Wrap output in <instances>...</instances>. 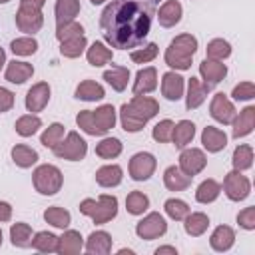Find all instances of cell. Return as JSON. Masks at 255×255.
<instances>
[{
	"label": "cell",
	"mask_w": 255,
	"mask_h": 255,
	"mask_svg": "<svg viewBox=\"0 0 255 255\" xmlns=\"http://www.w3.org/2000/svg\"><path fill=\"white\" fill-rule=\"evenodd\" d=\"M153 8L137 0H112L100 14L104 40L118 50H129L143 44L151 32Z\"/></svg>",
	"instance_id": "1"
},
{
	"label": "cell",
	"mask_w": 255,
	"mask_h": 255,
	"mask_svg": "<svg viewBox=\"0 0 255 255\" xmlns=\"http://www.w3.org/2000/svg\"><path fill=\"white\" fill-rule=\"evenodd\" d=\"M195 52H197V38L191 34H179L165 48L163 60L171 70H189Z\"/></svg>",
	"instance_id": "2"
},
{
	"label": "cell",
	"mask_w": 255,
	"mask_h": 255,
	"mask_svg": "<svg viewBox=\"0 0 255 255\" xmlns=\"http://www.w3.org/2000/svg\"><path fill=\"white\" fill-rule=\"evenodd\" d=\"M80 213L82 215H88L96 225H104L108 221H112L116 215H118V197L116 195H100L98 201L96 199H82L80 205H78Z\"/></svg>",
	"instance_id": "3"
},
{
	"label": "cell",
	"mask_w": 255,
	"mask_h": 255,
	"mask_svg": "<svg viewBox=\"0 0 255 255\" xmlns=\"http://www.w3.org/2000/svg\"><path fill=\"white\" fill-rule=\"evenodd\" d=\"M32 183H34V189L42 195H56L60 189H62V183H64V175L62 171L52 165V163H42L34 169L32 173Z\"/></svg>",
	"instance_id": "4"
},
{
	"label": "cell",
	"mask_w": 255,
	"mask_h": 255,
	"mask_svg": "<svg viewBox=\"0 0 255 255\" xmlns=\"http://www.w3.org/2000/svg\"><path fill=\"white\" fill-rule=\"evenodd\" d=\"M54 155L66 161H82L88 153V143L78 131H70L58 145L52 147Z\"/></svg>",
	"instance_id": "5"
},
{
	"label": "cell",
	"mask_w": 255,
	"mask_h": 255,
	"mask_svg": "<svg viewBox=\"0 0 255 255\" xmlns=\"http://www.w3.org/2000/svg\"><path fill=\"white\" fill-rule=\"evenodd\" d=\"M167 231V221L165 217L159 213V211H151L147 213L143 219L137 221L135 225V235L139 239H145V241H151V239H157L161 235H165Z\"/></svg>",
	"instance_id": "6"
},
{
	"label": "cell",
	"mask_w": 255,
	"mask_h": 255,
	"mask_svg": "<svg viewBox=\"0 0 255 255\" xmlns=\"http://www.w3.org/2000/svg\"><path fill=\"white\" fill-rule=\"evenodd\" d=\"M223 193L231 201H243L251 193V181L237 169L229 171L223 179Z\"/></svg>",
	"instance_id": "7"
},
{
	"label": "cell",
	"mask_w": 255,
	"mask_h": 255,
	"mask_svg": "<svg viewBox=\"0 0 255 255\" xmlns=\"http://www.w3.org/2000/svg\"><path fill=\"white\" fill-rule=\"evenodd\" d=\"M16 26H18L20 32H24L28 36H34L44 26V14H42V10L32 8V6H26V4H20L18 12H16Z\"/></svg>",
	"instance_id": "8"
},
{
	"label": "cell",
	"mask_w": 255,
	"mask_h": 255,
	"mask_svg": "<svg viewBox=\"0 0 255 255\" xmlns=\"http://www.w3.org/2000/svg\"><path fill=\"white\" fill-rule=\"evenodd\" d=\"M157 167V159L149 151H139L129 159V177L133 181H147Z\"/></svg>",
	"instance_id": "9"
},
{
	"label": "cell",
	"mask_w": 255,
	"mask_h": 255,
	"mask_svg": "<svg viewBox=\"0 0 255 255\" xmlns=\"http://www.w3.org/2000/svg\"><path fill=\"white\" fill-rule=\"evenodd\" d=\"M205 165H207V157H205L203 149H197V147H183V151H181V155H179V165H177V167H179L185 175L193 177V175L201 173V171L205 169Z\"/></svg>",
	"instance_id": "10"
},
{
	"label": "cell",
	"mask_w": 255,
	"mask_h": 255,
	"mask_svg": "<svg viewBox=\"0 0 255 255\" xmlns=\"http://www.w3.org/2000/svg\"><path fill=\"white\" fill-rule=\"evenodd\" d=\"M50 96H52V88H50L48 82H38V84H34V86L26 92V100H24L26 110H28L30 114L42 112V110L48 106Z\"/></svg>",
	"instance_id": "11"
},
{
	"label": "cell",
	"mask_w": 255,
	"mask_h": 255,
	"mask_svg": "<svg viewBox=\"0 0 255 255\" xmlns=\"http://www.w3.org/2000/svg\"><path fill=\"white\" fill-rule=\"evenodd\" d=\"M235 114H237L235 112V106H233V102L225 94L217 92L211 98V102H209V116L215 122H219V124H231L233 118H235Z\"/></svg>",
	"instance_id": "12"
},
{
	"label": "cell",
	"mask_w": 255,
	"mask_h": 255,
	"mask_svg": "<svg viewBox=\"0 0 255 255\" xmlns=\"http://www.w3.org/2000/svg\"><path fill=\"white\" fill-rule=\"evenodd\" d=\"M183 90H185V78H181L177 72H165L161 76V94L165 100L169 102H177L183 98Z\"/></svg>",
	"instance_id": "13"
},
{
	"label": "cell",
	"mask_w": 255,
	"mask_h": 255,
	"mask_svg": "<svg viewBox=\"0 0 255 255\" xmlns=\"http://www.w3.org/2000/svg\"><path fill=\"white\" fill-rule=\"evenodd\" d=\"M231 126H233V129H231L233 139L249 135L253 131V128H255V106H247L239 114H235Z\"/></svg>",
	"instance_id": "14"
},
{
	"label": "cell",
	"mask_w": 255,
	"mask_h": 255,
	"mask_svg": "<svg viewBox=\"0 0 255 255\" xmlns=\"http://www.w3.org/2000/svg\"><path fill=\"white\" fill-rule=\"evenodd\" d=\"M199 76L203 78V84H207L209 88H213V86H217V84L227 76V66H225L223 62L205 58V60L199 64Z\"/></svg>",
	"instance_id": "15"
},
{
	"label": "cell",
	"mask_w": 255,
	"mask_h": 255,
	"mask_svg": "<svg viewBox=\"0 0 255 255\" xmlns=\"http://www.w3.org/2000/svg\"><path fill=\"white\" fill-rule=\"evenodd\" d=\"M157 88V70L153 66H147V68H141L137 74H135V80H133V96H143V94H149Z\"/></svg>",
	"instance_id": "16"
},
{
	"label": "cell",
	"mask_w": 255,
	"mask_h": 255,
	"mask_svg": "<svg viewBox=\"0 0 255 255\" xmlns=\"http://www.w3.org/2000/svg\"><path fill=\"white\" fill-rule=\"evenodd\" d=\"M84 249L90 255H108L112 251V235L104 229L100 231H92L84 243Z\"/></svg>",
	"instance_id": "17"
},
{
	"label": "cell",
	"mask_w": 255,
	"mask_h": 255,
	"mask_svg": "<svg viewBox=\"0 0 255 255\" xmlns=\"http://www.w3.org/2000/svg\"><path fill=\"white\" fill-rule=\"evenodd\" d=\"M120 124H122V129H124V131H128V133H137V131H141V129L145 128L147 120H143V118L129 106V102H128V104H122V108H120Z\"/></svg>",
	"instance_id": "18"
},
{
	"label": "cell",
	"mask_w": 255,
	"mask_h": 255,
	"mask_svg": "<svg viewBox=\"0 0 255 255\" xmlns=\"http://www.w3.org/2000/svg\"><path fill=\"white\" fill-rule=\"evenodd\" d=\"M181 16H183V8L177 0H165L157 12V22L159 26L163 28H173L175 24L181 22Z\"/></svg>",
	"instance_id": "19"
},
{
	"label": "cell",
	"mask_w": 255,
	"mask_h": 255,
	"mask_svg": "<svg viewBox=\"0 0 255 255\" xmlns=\"http://www.w3.org/2000/svg\"><path fill=\"white\" fill-rule=\"evenodd\" d=\"M233 243H235V231L229 225H217L213 229V233L209 235V245L217 253L229 251L233 247Z\"/></svg>",
	"instance_id": "20"
},
{
	"label": "cell",
	"mask_w": 255,
	"mask_h": 255,
	"mask_svg": "<svg viewBox=\"0 0 255 255\" xmlns=\"http://www.w3.org/2000/svg\"><path fill=\"white\" fill-rule=\"evenodd\" d=\"M84 249V237L76 229H66L58 237V251L60 255H76Z\"/></svg>",
	"instance_id": "21"
},
{
	"label": "cell",
	"mask_w": 255,
	"mask_h": 255,
	"mask_svg": "<svg viewBox=\"0 0 255 255\" xmlns=\"http://www.w3.org/2000/svg\"><path fill=\"white\" fill-rule=\"evenodd\" d=\"M209 90H211V88H209L207 84L199 82L197 78H189V80H187L185 108H187V110H195V108H199V106L205 102V98H207V92H209Z\"/></svg>",
	"instance_id": "22"
},
{
	"label": "cell",
	"mask_w": 255,
	"mask_h": 255,
	"mask_svg": "<svg viewBox=\"0 0 255 255\" xmlns=\"http://www.w3.org/2000/svg\"><path fill=\"white\" fill-rule=\"evenodd\" d=\"M201 143L209 153H219L227 145V135L213 126H205L201 131Z\"/></svg>",
	"instance_id": "23"
},
{
	"label": "cell",
	"mask_w": 255,
	"mask_h": 255,
	"mask_svg": "<svg viewBox=\"0 0 255 255\" xmlns=\"http://www.w3.org/2000/svg\"><path fill=\"white\" fill-rule=\"evenodd\" d=\"M195 137V124L191 120H181L177 124H173V131H171V141L175 147L183 149L187 147Z\"/></svg>",
	"instance_id": "24"
},
{
	"label": "cell",
	"mask_w": 255,
	"mask_h": 255,
	"mask_svg": "<svg viewBox=\"0 0 255 255\" xmlns=\"http://www.w3.org/2000/svg\"><path fill=\"white\" fill-rule=\"evenodd\" d=\"M6 80L10 84H24L26 80H30L34 76V66L30 62H20V60H12L6 66Z\"/></svg>",
	"instance_id": "25"
},
{
	"label": "cell",
	"mask_w": 255,
	"mask_h": 255,
	"mask_svg": "<svg viewBox=\"0 0 255 255\" xmlns=\"http://www.w3.org/2000/svg\"><path fill=\"white\" fill-rule=\"evenodd\" d=\"M92 118L100 129V133L106 135L116 126V108L112 104H102L100 108L92 110Z\"/></svg>",
	"instance_id": "26"
},
{
	"label": "cell",
	"mask_w": 255,
	"mask_h": 255,
	"mask_svg": "<svg viewBox=\"0 0 255 255\" xmlns=\"http://www.w3.org/2000/svg\"><path fill=\"white\" fill-rule=\"evenodd\" d=\"M191 179L189 175H185L177 165H169L165 171H163V185L169 189V191H183L191 185Z\"/></svg>",
	"instance_id": "27"
},
{
	"label": "cell",
	"mask_w": 255,
	"mask_h": 255,
	"mask_svg": "<svg viewBox=\"0 0 255 255\" xmlns=\"http://www.w3.org/2000/svg\"><path fill=\"white\" fill-rule=\"evenodd\" d=\"M122 179H124V171L116 163L102 165L100 169H96V183L100 187H116L122 183Z\"/></svg>",
	"instance_id": "28"
},
{
	"label": "cell",
	"mask_w": 255,
	"mask_h": 255,
	"mask_svg": "<svg viewBox=\"0 0 255 255\" xmlns=\"http://www.w3.org/2000/svg\"><path fill=\"white\" fill-rule=\"evenodd\" d=\"M207 227H209V217L203 213V211H189L187 215H185V219H183V229H185V233L187 235H191V237H199V235H203L205 231H207Z\"/></svg>",
	"instance_id": "29"
},
{
	"label": "cell",
	"mask_w": 255,
	"mask_h": 255,
	"mask_svg": "<svg viewBox=\"0 0 255 255\" xmlns=\"http://www.w3.org/2000/svg\"><path fill=\"white\" fill-rule=\"evenodd\" d=\"M74 96L78 100H84V102H98V100H102L106 96V92H104V86L102 84H98L94 80H82L76 86Z\"/></svg>",
	"instance_id": "30"
},
{
	"label": "cell",
	"mask_w": 255,
	"mask_h": 255,
	"mask_svg": "<svg viewBox=\"0 0 255 255\" xmlns=\"http://www.w3.org/2000/svg\"><path fill=\"white\" fill-rule=\"evenodd\" d=\"M10 155H12V161H14L18 167H22V169H28V167L36 165L38 159H40V157H38V151L32 149L30 145H26V143L14 145L12 151H10Z\"/></svg>",
	"instance_id": "31"
},
{
	"label": "cell",
	"mask_w": 255,
	"mask_h": 255,
	"mask_svg": "<svg viewBox=\"0 0 255 255\" xmlns=\"http://www.w3.org/2000/svg\"><path fill=\"white\" fill-rule=\"evenodd\" d=\"M54 14H56V26L76 20V16L80 14V0H56Z\"/></svg>",
	"instance_id": "32"
},
{
	"label": "cell",
	"mask_w": 255,
	"mask_h": 255,
	"mask_svg": "<svg viewBox=\"0 0 255 255\" xmlns=\"http://www.w3.org/2000/svg\"><path fill=\"white\" fill-rule=\"evenodd\" d=\"M129 106L143 118V120H151V118H155L157 116V112H159V104H157V100L155 98H149V96H133L131 98V102H129Z\"/></svg>",
	"instance_id": "33"
},
{
	"label": "cell",
	"mask_w": 255,
	"mask_h": 255,
	"mask_svg": "<svg viewBox=\"0 0 255 255\" xmlns=\"http://www.w3.org/2000/svg\"><path fill=\"white\" fill-rule=\"evenodd\" d=\"M86 60L94 68L106 66L108 62H112V50L106 48L104 42H94L90 48H86Z\"/></svg>",
	"instance_id": "34"
},
{
	"label": "cell",
	"mask_w": 255,
	"mask_h": 255,
	"mask_svg": "<svg viewBox=\"0 0 255 255\" xmlns=\"http://www.w3.org/2000/svg\"><path fill=\"white\" fill-rule=\"evenodd\" d=\"M102 78L112 86V90L124 92L128 88V82H129V70L124 68V66H112L110 70L104 72Z\"/></svg>",
	"instance_id": "35"
},
{
	"label": "cell",
	"mask_w": 255,
	"mask_h": 255,
	"mask_svg": "<svg viewBox=\"0 0 255 255\" xmlns=\"http://www.w3.org/2000/svg\"><path fill=\"white\" fill-rule=\"evenodd\" d=\"M40 128H42V120L36 114H24L14 124V129L20 137H32L34 133H38Z\"/></svg>",
	"instance_id": "36"
},
{
	"label": "cell",
	"mask_w": 255,
	"mask_h": 255,
	"mask_svg": "<svg viewBox=\"0 0 255 255\" xmlns=\"http://www.w3.org/2000/svg\"><path fill=\"white\" fill-rule=\"evenodd\" d=\"M219 193H221V185L215 179H203L195 189V201L207 205L213 203L219 197Z\"/></svg>",
	"instance_id": "37"
},
{
	"label": "cell",
	"mask_w": 255,
	"mask_h": 255,
	"mask_svg": "<svg viewBox=\"0 0 255 255\" xmlns=\"http://www.w3.org/2000/svg\"><path fill=\"white\" fill-rule=\"evenodd\" d=\"M32 237H34V231L28 223L24 221H18V223H12L10 227V241L14 247H30L32 245Z\"/></svg>",
	"instance_id": "38"
},
{
	"label": "cell",
	"mask_w": 255,
	"mask_h": 255,
	"mask_svg": "<svg viewBox=\"0 0 255 255\" xmlns=\"http://www.w3.org/2000/svg\"><path fill=\"white\" fill-rule=\"evenodd\" d=\"M44 221L50 223L52 227H58V229H66L70 223H72V215L68 209L60 207V205H52L44 211Z\"/></svg>",
	"instance_id": "39"
},
{
	"label": "cell",
	"mask_w": 255,
	"mask_h": 255,
	"mask_svg": "<svg viewBox=\"0 0 255 255\" xmlns=\"http://www.w3.org/2000/svg\"><path fill=\"white\" fill-rule=\"evenodd\" d=\"M32 247L40 253H56L58 251V235L52 231H38L32 237Z\"/></svg>",
	"instance_id": "40"
},
{
	"label": "cell",
	"mask_w": 255,
	"mask_h": 255,
	"mask_svg": "<svg viewBox=\"0 0 255 255\" xmlns=\"http://www.w3.org/2000/svg\"><path fill=\"white\" fill-rule=\"evenodd\" d=\"M86 48H88L86 36H76V38H70V40L60 42V54H62L64 58H70V60L80 58V56L86 52Z\"/></svg>",
	"instance_id": "41"
},
{
	"label": "cell",
	"mask_w": 255,
	"mask_h": 255,
	"mask_svg": "<svg viewBox=\"0 0 255 255\" xmlns=\"http://www.w3.org/2000/svg\"><path fill=\"white\" fill-rule=\"evenodd\" d=\"M231 165L233 169L237 171H245L253 165V147L247 145V143H241L233 149V155H231Z\"/></svg>",
	"instance_id": "42"
},
{
	"label": "cell",
	"mask_w": 255,
	"mask_h": 255,
	"mask_svg": "<svg viewBox=\"0 0 255 255\" xmlns=\"http://www.w3.org/2000/svg\"><path fill=\"white\" fill-rule=\"evenodd\" d=\"M231 56V44L223 38H213L207 42V48H205V58L209 60H217V62H223L225 58Z\"/></svg>",
	"instance_id": "43"
},
{
	"label": "cell",
	"mask_w": 255,
	"mask_h": 255,
	"mask_svg": "<svg viewBox=\"0 0 255 255\" xmlns=\"http://www.w3.org/2000/svg\"><path fill=\"white\" fill-rule=\"evenodd\" d=\"M122 153V141L118 137H104L96 145V155L100 159H116Z\"/></svg>",
	"instance_id": "44"
},
{
	"label": "cell",
	"mask_w": 255,
	"mask_h": 255,
	"mask_svg": "<svg viewBox=\"0 0 255 255\" xmlns=\"http://www.w3.org/2000/svg\"><path fill=\"white\" fill-rule=\"evenodd\" d=\"M149 207V197L143 191H131L126 197V209L131 215H143V211H147Z\"/></svg>",
	"instance_id": "45"
},
{
	"label": "cell",
	"mask_w": 255,
	"mask_h": 255,
	"mask_svg": "<svg viewBox=\"0 0 255 255\" xmlns=\"http://www.w3.org/2000/svg\"><path fill=\"white\" fill-rule=\"evenodd\" d=\"M62 139H64V126H62L60 122L50 124V126L42 131V135H40V143H42L44 147H48V149H52L54 145H58Z\"/></svg>",
	"instance_id": "46"
},
{
	"label": "cell",
	"mask_w": 255,
	"mask_h": 255,
	"mask_svg": "<svg viewBox=\"0 0 255 255\" xmlns=\"http://www.w3.org/2000/svg\"><path fill=\"white\" fill-rule=\"evenodd\" d=\"M10 50L14 56H32L38 52V42L34 36H24V38H16L10 42Z\"/></svg>",
	"instance_id": "47"
},
{
	"label": "cell",
	"mask_w": 255,
	"mask_h": 255,
	"mask_svg": "<svg viewBox=\"0 0 255 255\" xmlns=\"http://www.w3.org/2000/svg\"><path fill=\"white\" fill-rule=\"evenodd\" d=\"M163 209L167 213V217H171L173 221H183L185 215L189 213V205L183 201V199H177V197H171L163 203Z\"/></svg>",
	"instance_id": "48"
},
{
	"label": "cell",
	"mask_w": 255,
	"mask_h": 255,
	"mask_svg": "<svg viewBox=\"0 0 255 255\" xmlns=\"http://www.w3.org/2000/svg\"><path fill=\"white\" fill-rule=\"evenodd\" d=\"M76 124L88 135H94V137L96 135H102L100 129H98V126H96V122H94V118H92V110H80L78 116H76Z\"/></svg>",
	"instance_id": "49"
},
{
	"label": "cell",
	"mask_w": 255,
	"mask_h": 255,
	"mask_svg": "<svg viewBox=\"0 0 255 255\" xmlns=\"http://www.w3.org/2000/svg\"><path fill=\"white\" fill-rule=\"evenodd\" d=\"M76 36H84V26L80 22L72 20V22H66V24L56 26V38L60 42L70 40V38H76Z\"/></svg>",
	"instance_id": "50"
},
{
	"label": "cell",
	"mask_w": 255,
	"mask_h": 255,
	"mask_svg": "<svg viewBox=\"0 0 255 255\" xmlns=\"http://www.w3.org/2000/svg\"><path fill=\"white\" fill-rule=\"evenodd\" d=\"M157 52H159L157 44L151 42V44H147V46H143V48H139V50H133V52L129 54V58H131V62H135V64H149L151 60L157 58Z\"/></svg>",
	"instance_id": "51"
},
{
	"label": "cell",
	"mask_w": 255,
	"mask_h": 255,
	"mask_svg": "<svg viewBox=\"0 0 255 255\" xmlns=\"http://www.w3.org/2000/svg\"><path fill=\"white\" fill-rule=\"evenodd\" d=\"M171 131H173V122L165 118V120H161V122H157V124L153 126L151 137H153L157 143H167V141H171Z\"/></svg>",
	"instance_id": "52"
},
{
	"label": "cell",
	"mask_w": 255,
	"mask_h": 255,
	"mask_svg": "<svg viewBox=\"0 0 255 255\" xmlns=\"http://www.w3.org/2000/svg\"><path fill=\"white\" fill-rule=\"evenodd\" d=\"M231 98L237 102H247L255 98V86L253 82H239L233 90H231Z\"/></svg>",
	"instance_id": "53"
},
{
	"label": "cell",
	"mask_w": 255,
	"mask_h": 255,
	"mask_svg": "<svg viewBox=\"0 0 255 255\" xmlns=\"http://www.w3.org/2000/svg\"><path fill=\"white\" fill-rule=\"evenodd\" d=\"M237 223H239V227H243L247 231H253L255 229V207L249 205V207L241 209L237 213Z\"/></svg>",
	"instance_id": "54"
},
{
	"label": "cell",
	"mask_w": 255,
	"mask_h": 255,
	"mask_svg": "<svg viewBox=\"0 0 255 255\" xmlns=\"http://www.w3.org/2000/svg\"><path fill=\"white\" fill-rule=\"evenodd\" d=\"M14 102H16V98H14V92H10L8 88L0 86V114H6V112H10V110L14 108Z\"/></svg>",
	"instance_id": "55"
},
{
	"label": "cell",
	"mask_w": 255,
	"mask_h": 255,
	"mask_svg": "<svg viewBox=\"0 0 255 255\" xmlns=\"http://www.w3.org/2000/svg\"><path fill=\"white\" fill-rule=\"evenodd\" d=\"M12 219V205L8 201H0V223Z\"/></svg>",
	"instance_id": "56"
},
{
	"label": "cell",
	"mask_w": 255,
	"mask_h": 255,
	"mask_svg": "<svg viewBox=\"0 0 255 255\" xmlns=\"http://www.w3.org/2000/svg\"><path fill=\"white\" fill-rule=\"evenodd\" d=\"M165 253H169V255H177V249H175L173 245H161V247L155 249V255H165Z\"/></svg>",
	"instance_id": "57"
},
{
	"label": "cell",
	"mask_w": 255,
	"mask_h": 255,
	"mask_svg": "<svg viewBox=\"0 0 255 255\" xmlns=\"http://www.w3.org/2000/svg\"><path fill=\"white\" fill-rule=\"evenodd\" d=\"M20 4H26V6H32V8L42 10L44 4H46V0H20Z\"/></svg>",
	"instance_id": "58"
},
{
	"label": "cell",
	"mask_w": 255,
	"mask_h": 255,
	"mask_svg": "<svg viewBox=\"0 0 255 255\" xmlns=\"http://www.w3.org/2000/svg\"><path fill=\"white\" fill-rule=\"evenodd\" d=\"M4 64H6V52H4V48H0V70L4 68Z\"/></svg>",
	"instance_id": "59"
},
{
	"label": "cell",
	"mask_w": 255,
	"mask_h": 255,
	"mask_svg": "<svg viewBox=\"0 0 255 255\" xmlns=\"http://www.w3.org/2000/svg\"><path fill=\"white\" fill-rule=\"evenodd\" d=\"M118 253H129V255H133V249H126V247H124V249H120Z\"/></svg>",
	"instance_id": "60"
},
{
	"label": "cell",
	"mask_w": 255,
	"mask_h": 255,
	"mask_svg": "<svg viewBox=\"0 0 255 255\" xmlns=\"http://www.w3.org/2000/svg\"><path fill=\"white\" fill-rule=\"evenodd\" d=\"M90 2H92V4H94V6H100V4H104V2H106V0H90Z\"/></svg>",
	"instance_id": "61"
},
{
	"label": "cell",
	"mask_w": 255,
	"mask_h": 255,
	"mask_svg": "<svg viewBox=\"0 0 255 255\" xmlns=\"http://www.w3.org/2000/svg\"><path fill=\"white\" fill-rule=\"evenodd\" d=\"M137 2H145V4H157L159 0H137Z\"/></svg>",
	"instance_id": "62"
},
{
	"label": "cell",
	"mask_w": 255,
	"mask_h": 255,
	"mask_svg": "<svg viewBox=\"0 0 255 255\" xmlns=\"http://www.w3.org/2000/svg\"><path fill=\"white\" fill-rule=\"evenodd\" d=\"M0 245H2V229H0Z\"/></svg>",
	"instance_id": "63"
},
{
	"label": "cell",
	"mask_w": 255,
	"mask_h": 255,
	"mask_svg": "<svg viewBox=\"0 0 255 255\" xmlns=\"http://www.w3.org/2000/svg\"><path fill=\"white\" fill-rule=\"evenodd\" d=\"M6 2H10V0H0V4H6Z\"/></svg>",
	"instance_id": "64"
}]
</instances>
